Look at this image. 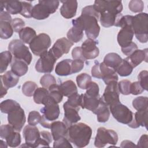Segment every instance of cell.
Listing matches in <instances>:
<instances>
[{"label":"cell","instance_id":"cell-9","mask_svg":"<svg viewBox=\"0 0 148 148\" xmlns=\"http://www.w3.org/2000/svg\"><path fill=\"white\" fill-rule=\"evenodd\" d=\"M51 43L50 36L45 33L39 34L29 43V48L34 54L40 56L46 52Z\"/></svg>","mask_w":148,"mask_h":148},{"label":"cell","instance_id":"cell-22","mask_svg":"<svg viewBox=\"0 0 148 148\" xmlns=\"http://www.w3.org/2000/svg\"><path fill=\"white\" fill-rule=\"evenodd\" d=\"M147 111L148 109L137 111L134 114L131 122L128 125L132 128H137L140 126L145 127L147 129Z\"/></svg>","mask_w":148,"mask_h":148},{"label":"cell","instance_id":"cell-58","mask_svg":"<svg viewBox=\"0 0 148 148\" xmlns=\"http://www.w3.org/2000/svg\"><path fill=\"white\" fill-rule=\"evenodd\" d=\"M138 49V46L136 43L134 42H131L130 44H129L128 46L122 47L121 51L124 54L127 56V57L130 56L133 52H134L136 50Z\"/></svg>","mask_w":148,"mask_h":148},{"label":"cell","instance_id":"cell-15","mask_svg":"<svg viewBox=\"0 0 148 148\" xmlns=\"http://www.w3.org/2000/svg\"><path fill=\"white\" fill-rule=\"evenodd\" d=\"M73 43L67 38L63 37L56 40L53 47L49 50L57 60L62 57L64 54H67L69 51Z\"/></svg>","mask_w":148,"mask_h":148},{"label":"cell","instance_id":"cell-28","mask_svg":"<svg viewBox=\"0 0 148 148\" xmlns=\"http://www.w3.org/2000/svg\"><path fill=\"white\" fill-rule=\"evenodd\" d=\"M1 82L8 88H12L17 85L19 81V77L12 71H7L4 75L0 76Z\"/></svg>","mask_w":148,"mask_h":148},{"label":"cell","instance_id":"cell-60","mask_svg":"<svg viewBox=\"0 0 148 148\" xmlns=\"http://www.w3.org/2000/svg\"><path fill=\"white\" fill-rule=\"evenodd\" d=\"M148 136L147 135L144 134L142 135L139 140L138 142V144L136 146L139 147H143V148H147L148 147Z\"/></svg>","mask_w":148,"mask_h":148},{"label":"cell","instance_id":"cell-6","mask_svg":"<svg viewBox=\"0 0 148 148\" xmlns=\"http://www.w3.org/2000/svg\"><path fill=\"white\" fill-rule=\"evenodd\" d=\"M117 134L113 130L99 127L97 130L94 145L97 147H103L107 144L115 145L118 141Z\"/></svg>","mask_w":148,"mask_h":148},{"label":"cell","instance_id":"cell-63","mask_svg":"<svg viewBox=\"0 0 148 148\" xmlns=\"http://www.w3.org/2000/svg\"><path fill=\"white\" fill-rule=\"evenodd\" d=\"M120 147H136V146L131 140H124L121 143Z\"/></svg>","mask_w":148,"mask_h":148},{"label":"cell","instance_id":"cell-56","mask_svg":"<svg viewBox=\"0 0 148 148\" xmlns=\"http://www.w3.org/2000/svg\"><path fill=\"white\" fill-rule=\"evenodd\" d=\"M144 91V89L140 85V83L137 82H134L133 83H131V87H130V93L132 95H139L140 94H142Z\"/></svg>","mask_w":148,"mask_h":148},{"label":"cell","instance_id":"cell-30","mask_svg":"<svg viewBox=\"0 0 148 148\" xmlns=\"http://www.w3.org/2000/svg\"><path fill=\"white\" fill-rule=\"evenodd\" d=\"M60 90L64 96H69L77 93V89L75 83L71 80H68L61 83L60 85Z\"/></svg>","mask_w":148,"mask_h":148},{"label":"cell","instance_id":"cell-47","mask_svg":"<svg viewBox=\"0 0 148 148\" xmlns=\"http://www.w3.org/2000/svg\"><path fill=\"white\" fill-rule=\"evenodd\" d=\"M40 83L43 87L48 89L51 85L57 83L54 76L50 74H45L40 78Z\"/></svg>","mask_w":148,"mask_h":148},{"label":"cell","instance_id":"cell-33","mask_svg":"<svg viewBox=\"0 0 148 148\" xmlns=\"http://www.w3.org/2000/svg\"><path fill=\"white\" fill-rule=\"evenodd\" d=\"M49 96V92L47 88L43 87H38L33 95V98L36 103L43 105Z\"/></svg>","mask_w":148,"mask_h":148},{"label":"cell","instance_id":"cell-19","mask_svg":"<svg viewBox=\"0 0 148 148\" xmlns=\"http://www.w3.org/2000/svg\"><path fill=\"white\" fill-rule=\"evenodd\" d=\"M148 49H145L143 50L137 49L133 52L130 56H128L125 59L130 62V64L134 68L139 65L143 61L147 62Z\"/></svg>","mask_w":148,"mask_h":148},{"label":"cell","instance_id":"cell-17","mask_svg":"<svg viewBox=\"0 0 148 148\" xmlns=\"http://www.w3.org/2000/svg\"><path fill=\"white\" fill-rule=\"evenodd\" d=\"M63 108L64 110V117L62 121L69 127L70 125L77 123L80 120L81 117L79 114V110L73 107H71L65 103L63 105Z\"/></svg>","mask_w":148,"mask_h":148},{"label":"cell","instance_id":"cell-7","mask_svg":"<svg viewBox=\"0 0 148 148\" xmlns=\"http://www.w3.org/2000/svg\"><path fill=\"white\" fill-rule=\"evenodd\" d=\"M8 49L14 58L25 61L28 65L31 62L32 59V54L28 47L21 40H12L8 45Z\"/></svg>","mask_w":148,"mask_h":148},{"label":"cell","instance_id":"cell-16","mask_svg":"<svg viewBox=\"0 0 148 148\" xmlns=\"http://www.w3.org/2000/svg\"><path fill=\"white\" fill-rule=\"evenodd\" d=\"M97 44V41L88 38L83 42L81 48L83 56L86 60L94 59L99 56V50Z\"/></svg>","mask_w":148,"mask_h":148},{"label":"cell","instance_id":"cell-25","mask_svg":"<svg viewBox=\"0 0 148 148\" xmlns=\"http://www.w3.org/2000/svg\"><path fill=\"white\" fill-rule=\"evenodd\" d=\"M28 64L24 61L13 57L11 63V71L18 77L23 76L28 72Z\"/></svg>","mask_w":148,"mask_h":148},{"label":"cell","instance_id":"cell-11","mask_svg":"<svg viewBox=\"0 0 148 148\" xmlns=\"http://www.w3.org/2000/svg\"><path fill=\"white\" fill-rule=\"evenodd\" d=\"M57 60L50 50L47 51L40 56L36 63L35 69L40 73H50L53 71Z\"/></svg>","mask_w":148,"mask_h":148},{"label":"cell","instance_id":"cell-36","mask_svg":"<svg viewBox=\"0 0 148 148\" xmlns=\"http://www.w3.org/2000/svg\"><path fill=\"white\" fill-rule=\"evenodd\" d=\"M13 29L11 23L0 21V37L2 39L10 38L13 34Z\"/></svg>","mask_w":148,"mask_h":148},{"label":"cell","instance_id":"cell-26","mask_svg":"<svg viewBox=\"0 0 148 148\" xmlns=\"http://www.w3.org/2000/svg\"><path fill=\"white\" fill-rule=\"evenodd\" d=\"M97 115V120L99 123H105L109 119L110 112L108 106L102 101L101 97V101L99 106L93 112Z\"/></svg>","mask_w":148,"mask_h":148},{"label":"cell","instance_id":"cell-39","mask_svg":"<svg viewBox=\"0 0 148 148\" xmlns=\"http://www.w3.org/2000/svg\"><path fill=\"white\" fill-rule=\"evenodd\" d=\"M20 106V104L16 101L11 99H8L1 102L0 104L1 111L2 113L8 114Z\"/></svg>","mask_w":148,"mask_h":148},{"label":"cell","instance_id":"cell-42","mask_svg":"<svg viewBox=\"0 0 148 148\" xmlns=\"http://www.w3.org/2000/svg\"><path fill=\"white\" fill-rule=\"evenodd\" d=\"M132 106L137 111L147 109L148 98L147 97L140 96L135 98L132 101Z\"/></svg>","mask_w":148,"mask_h":148},{"label":"cell","instance_id":"cell-49","mask_svg":"<svg viewBox=\"0 0 148 148\" xmlns=\"http://www.w3.org/2000/svg\"><path fill=\"white\" fill-rule=\"evenodd\" d=\"M131 82L128 80H123L117 83L119 92L123 95L130 94V87Z\"/></svg>","mask_w":148,"mask_h":148},{"label":"cell","instance_id":"cell-13","mask_svg":"<svg viewBox=\"0 0 148 148\" xmlns=\"http://www.w3.org/2000/svg\"><path fill=\"white\" fill-rule=\"evenodd\" d=\"M8 121L15 130L20 132L25 123L26 118L24 110L21 106H18L8 113Z\"/></svg>","mask_w":148,"mask_h":148},{"label":"cell","instance_id":"cell-29","mask_svg":"<svg viewBox=\"0 0 148 148\" xmlns=\"http://www.w3.org/2000/svg\"><path fill=\"white\" fill-rule=\"evenodd\" d=\"M123 59L116 53H110L107 54L104 58L103 62L105 65L113 69L115 71L119 65L121 63Z\"/></svg>","mask_w":148,"mask_h":148},{"label":"cell","instance_id":"cell-54","mask_svg":"<svg viewBox=\"0 0 148 148\" xmlns=\"http://www.w3.org/2000/svg\"><path fill=\"white\" fill-rule=\"evenodd\" d=\"M11 24L14 31L19 32L23 28H24L25 22L21 18L16 17L12 20Z\"/></svg>","mask_w":148,"mask_h":148},{"label":"cell","instance_id":"cell-53","mask_svg":"<svg viewBox=\"0 0 148 148\" xmlns=\"http://www.w3.org/2000/svg\"><path fill=\"white\" fill-rule=\"evenodd\" d=\"M14 131L15 130L10 124L1 125L0 127V136L2 139H5Z\"/></svg>","mask_w":148,"mask_h":148},{"label":"cell","instance_id":"cell-10","mask_svg":"<svg viewBox=\"0 0 148 148\" xmlns=\"http://www.w3.org/2000/svg\"><path fill=\"white\" fill-rule=\"evenodd\" d=\"M93 6L99 13L107 12L117 15L121 13L123 7L121 1H94Z\"/></svg>","mask_w":148,"mask_h":148},{"label":"cell","instance_id":"cell-20","mask_svg":"<svg viewBox=\"0 0 148 148\" xmlns=\"http://www.w3.org/2000/svg\"><path fill=\"white\" fill-rule=\"evenodd\" d=\"M62 5L60 8V13L65 18H71L76 14L77 8V2L76 1H61Z\"/></svg>","mask_w":148,"mask_h":148},{"label":"cell","instance_id":"cell-46","mask_svg":"<svg viewBox=\"0 0 148 148\" xmlns=\"http://www.w3.org/2000/svg\"><path fill=\"white\" fill-rule=\"evenodd\" d=\"M99 88L98 84L94 82H91L86 88V94L91 97H99Z\"/></svg>","mask_w":148,"mask_h":148},{"label":"cell","instance_id":"cell-41","mask_svg":"<svg viewBox=\"0 0 148 148\" xmlns=\"http://www.w3.org/2000/svg\"><path fill=\"white\" fill-rule=\"evenodd\" d=\"M8 146L11 147H18L21 143V136L19 132L14 131L5 139Z\"/></svg>","mask_w":148,"mask_h":148},{"label":"cell","instance_id":"cell-38","mask_svg":"<svg viewBox=\"0 0 148 148\" xmlns=\"http://www.w3.org/2000/svg\"><path fill=\"white\" fill-rule=\"evenodd\" d=\"M12 54L10 51H5L0 54V73H2L12 61Z\"/></svg>","mask_w":148,"mask_h":148},{"label":"cell","instance_id":"cell-12","mask_svg":"<svg viewBox=\"0 0 148 148\" xmlns=\"http://www.w3.org/2000/svg\"><path fill=\"white\" fill-rule=\"evenodd\" d=\"M117 83V81H113L106 84V87L101 97L102 101L108 106L120 102Z\"/></svg>","mask_w":148,"mask_h":148},{"label":"cell","instance_id":"cell-14","mask_svg":"<svg viewBox=\"0 0 148 148\" xmlns=\"http://www.w3.org/2000/svg\"><path fill=\"white\" fill-rule=\"evenodd\" d=\"M23 136L24 138L26 147H37V143L40 136V132L35 125H27L23 131Z\"/></svg>","mask_w":148,"mask_h":148},{"label":"cell","instance_id":"cell-52","mask_svg":"<svg viewBox=\"0 0 148 148\" xmlns=\"http://www.w3.org/2000/svg\"><path fill=\"white\" fill-rule=\"evenodd\" d=\"M138 82L144 89V90L147 91L148 90V72L146 70L142 71L138 76Z\"/></svg>","mask_w":148,"mask_h":148},{"label":"cell","instance_id":"cell-40","mask_svg":"<svg viewBox=\"0 0 148 148\" xmlns=\"http://www.w3.org/2000/svg\"><path fill=\"white\" fill-rule=\"evenodd\" d=\"M48 90L50 96L57 103H60L62 101L64 95L60 90L59 85L57 84V83L54 84L48 88Z\"/></svg>","mask_w":148,"mask_h":148},{"label":"cell","instance_id":"cell-5","mask_svg":"<svg viewBox=\"0 0 148 148\" xmlns=\"http://www.w3.org/2000/svg\"><path fill=\"white\" fill-rule=\"evenodd\" d=\"M60 4V1L56 0L39 1L32 9V17L36 20H44L50 14L56 12Z\"/></svg>","mask_w":148,"mask_h":148},{"label":"cell","instance_id":"cell-57","mask_svg":"<svg viewBox=\"0 0 148 148\" xmlns=\"http://www.w3.org/2000/svg\"><path fill=\"white\" fill-rule=\"evenodd\" d=\"M84 61L80 60H73L72 62V72L76 73L81 71L84 67Z\"/></svg>","mask_w":148,"mask_h":148},{"label":"cell","instance_id":"cell-44","mask_svg":"<svg viewBox=\"0 0 148 148\" xmlns=\"http://www.w3.org/2000/svg\"><path fill=\"white\" fill-rule=\"evenodd\" d=\"M37 84L32 81H27L22 86V92L27 97H32L37 89Z\"/></svg>","mask_w":148,"mask_h":148},{"label":"cell","instance_id":"cell-2","mask_svg":"<svg viewBox=\"0 0 148 148\" xmlns=\"http://www.w3.org/2000/svg\"><path fill=\"white\" fill-rule=\"evenodd\" d=\"M99 19L94 16L81 14L80 16L72 20V25L85 31L88 39H95L99 35L100 27L98 23Z\"/></svg>","mask_w":148,"mask_h":148},{"label":"cell","instance_id":"cell-61","mask_svg":"<svg viewBox=\"0 0 148 148\" xmlns=\"http://www.w3.org/2000/svg\"><path fill=\"white\" fill-rule=\"evenodd\" d=\"M99 65V63L98 62H96V63L94 64V65L92 67L91 75H92V77H94L101 79Z\"/></svg>","mask_w":148,"mask_h":148},{"label":"cell","instance_id":"cell-43","mask_svg":"<svg viewBox=\"0 0 148 148\" xmlns=\"http://www.w3.org/2000/svg\"><path fill=\"white\" fill-rule=\"evenodd\" d=\"M91 82V77L86 73H83L77 76L76 83L79 88L83 90L87 88L89 83Z\"/></svg>","mask_w":148,"mask_h":148},{"label":"cell","instance_id":"cell-55","mask_svg":"<svg viewBox=\"0 0 148 148\" xmlns=\"http://www.w3.org/2000/svg\"><path fill=\"white\" fill-rule=\"evenodd\" d=\"M54 147H72L70 141L66 137L60 138L54 140L53 143Z\"/></svg>","mask_w":148,"mask_h":148},{"label":"cell","instance_id":"cell-1","mask_svg":"<svg viewBox=\"0 0 148 148\" xmlns=\"http://www.w3.org/2000/svg\"><path fill=\"white\" fill-rule=\"evenodd\" d=\"M92 135L90 126L83 123H76L68 128L67 138L77 147H83L88 145Z\"/></svg>","mask_w":148,"mask_h":148},{"label":"cell","instance_id":"cell-18","mask_svg":"<svg viewBox=\"0 0 148 148\" xmlns=\"http://www.w3.org/2000/svg\"><path fill=\"white\" fill-rule=\"evenodd\" d=\"M134 32L131 26L122 27L117 34V42L121 48L124 47L130 44L134 37Z\"/></svg>","mask_w":148,"mask_h":148},{"label":"cell","instance_id":"cell-8","mask_svg":"<svg viewBox=\"0 0 148 148\" xmlns=\"http://www.w3.org/2000/svg\"><path fill=\"white\" fill-rule=\"evenodd\" d=\"M109 109L113 117L120 123L128 125L133 119L134 113L120 102L109 106Z\"/></svg>","mask_w":148,"mask_h":148},{"label":"cell","instance_id":"cell-45","mask_svg":"<svg viewBox=\"0 0 148 148\" xmlns=\"http://www.w3.org/2000/svg\"><path fill=\"white\" fill-rule=\"evenodd\" d=\"M68 98V100L65 102V103L79 110L81 107L80 95H79L78 93H76Z\"/></svg>","mask_w":148,"mask_h":148},{"label":"cell","instance_id":"cell-50","mask_svg":"<svg viewBox=\"0 0 148 148\" xmlns=\"http://www.w3.org/2000/svg\"><path fill=\"white\" fill-rule=\"evenodd\" d=\"M22 2V10L20 13L22 16L26 18L32 17V12L33 7L31 3L29 2L21 1Z\"/></svg>","mask_w":148,"mask_h":148},{"label":"cell","instance_id":"cell-21","mask_svg":"<svg viewBox=\"0 0 148 148\" xmlns=\"http://www.w3.org/2000/svg\"><path fill=\"white\" fill-rule=\"evenodd\" d=\"M50 129L54 140L67 136L68 127L63 121H56L52 122Z\"/></svg>","mask_w":148,"mask_h":148},{"label":"cell","instance_id":"cell-62","mask_svg":"<svg viewBox=\"0 0 148 148\" xmlns=\"http://www.w3.org/2000/svg\"><path fill=\"white\" fill-rule=\"evenodd\" d=\"M0 21H8L12 23V17L8 12L5 10L1 12L0 13Z\"/></svg>","mask_w":148,"mask_h":148},{"label":"cell","instance_id":"cell-34","mask_svg":"<svg viewBox=\"0 0 148 148\" xmlns=\"http://www.w3.org/2000/svg\"><path fill=\"white\" fill-rule=\"evenodd\" d=\"M6 12L12 14L20 13L22 10V2L18 1L2 2Z\"/></svg>","mask_w":148,"mask_h":148},{"label":"cell","instance_id":"cell-24","mask_svg":"<svg viewBox=\"0 0 148 148\" xmlns=\"http://www.w3.org/2000/svg\"><path fill=\"white\" fill-rule=\"evenodd\" d=\"M101 101V97H91L86 94L80 95V106L82 109H87L94 112L98 108Z\"/></svg>","mask_w":148,"mask_h":148},{"label":"cell","instance_id":"cell-51","mask_svg":"<svg viewBox=\"0 0 148 148\" xmlns=\"http://www.w3.org/2000/svg\"><path fill=\"white\" fill-rule=\"evenodd\" d=\"M42 119V116L40 113L35 110L31 111L29 113L28 117V123L31 125H36L38 123H40V121Z\"/></svg>","mask_w":148,"mask_h":148},{"label":"cell","instance_id":"cell-35","mask_svg":"<svg viewBox=\"0 0 148 148\" xmlns=\"http://www.w3.org/2000/svg\"><path fill=\"white\" fill-rule=\"evenodd\" d=\"M67 39L72 43H77L83 37V31L79 27L73 26L67 32Z\"/></svg>","mask_w":148,"mask_h":148},{"label":"cell","instance_id":"cell-4","mask_svg":"<svg viewBox=\"0 0 148 148\" xmlns=\"http://www.w3.org/2000/svg\"><path fill=\"white\" fill-rule=\"evenodd\" d=\"M131 27L136 39L140 43L148 40V16L146 13H140L133 16Z\"/></svg>","mask_w":148,"mask_h":148},{"label":"cell","instance_id":"cell-3","mask_svg":"<svg viewBox=\"0 0 148 148\" xmlns=\"http://www.w3.org/2000/svg\"><path fill=\"white\" fill-rule=\"evenodd\" d=\"M45 106L40 109L43 114L40 121V125L46 128H50L52 122L57 120L60 115V108L58 103L50 96L43 103Z\"/></svg>","mask_w":148,"mask_h":148},{"label":"cell","instance_id":"cell-23","mask_svg":"<svg viewBox=\"0 0 148 148\" xmlns=\"http://www.w3.org/2000/svg\"><path fill=\"white\" fill-rule=\"evenodd\" d=\"M99 68L101 79L103 80L105 84H108L113 81L117 82L119 77L116 71L113 69L108 67L105 65L103 62L99 63Z\"/></svg>","mask_w":148,"mask_h":148},{"label":"cell","instance_id":"cell-64","mask_svg":"<svg viewBox=\"0 0 148 148\" xmlns=\"http://www.w3.org/2000/svg\"><path fill=\"white\" fill-rule=\"evenodd\" d=\"M8 90V89L1 82V95H0V98H2L7 94Z\"/></svg>","mask_w":148,"mask_h":148},{"label":"cell","instance_id":"cell-27","mask_svg":"<svg viewBox=\"0 0 148 148\" xmlns=\"http://www.w3.org/2000/svg\"><path fill=\"white\" fill-rule=\"evenodd\" d=\"M72 60L65 59L59 62L56 66L55 72L58 76H64L72 74Z\"/></svg>","mask_w":148,"mask_h":148},{"label":"cell","instance_id":"cell-32","mask_svg":"<svg viewBox=\"0 0 148 148\" xmlns=\"http://www.w3.org/2000/svg\"><path fill=\"white\" fill-rule=\"evenodd\" d=\"M20 40L25 44H29L36 36V31L31 27H27L23 28L19 32Z\"/></svg>","mask_w":148,"mask_h":148},{"label":"cell","instance_id":"cell-37","mask_svg":"<svg viewBox=\"0 0 148 148\" xmlns=\"http://www.w3.org/2000/svg\"><path fill=\"white\" fill-rule=\"evenodd\" d=\"M133 69L134 68L132 66L125 58H124L123 59L121 63L116 69V72H117L120 76H128L131 74Z\"/></svg>","mask_w":148,"mask_h":148},{"label":"cell","instance_id":"cell-48","mask_svg":"<svg viewBox=\"0 0 148 148\" xmlns=\"http://www.w3.org/2000/svg\"><path fill=\"white\" fill-rule=\"evenodd\" d=\"M128 8L134 13H139L144 9V3L141 0H132L129 2Z\"/></svg>","mask_w":148,"mask_h":148},{"label":"cell","instance_id":"cell-31","mask_svg":"<svg viewBox=\"0 0 148 148\" xmlns=\"http://www.w3.org/2000/svg\"><path fill=\"white\" fill-rule=\"evenodd\" d=\"M120 14L116 15L107 12H103L99 14V20L103 27L108 28L114 25L115 23Z\"/></svg>","mask_w":148,"mask_h":148},{"label":"cell","instance_id":"cell-59","mask_svg":"<svg viewBox=\"0 0 148 148\" xmlns=\"http://www.w3.org/2000/svg\"><path fill=\"white\" fill-rule=\"evenodd\" d=\"M72 57L73 60H80L83 61H86L84 58L81 47H76L72 51Z\"/></svg>","mask_w":148,"mask_h":148}]
</instances>
